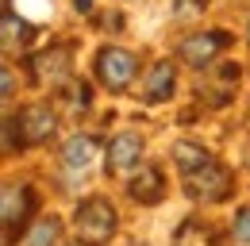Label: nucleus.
I'll return each mask as SVG.
<instances>
[{
    "instance_id": "6",
    "label": "nucleus",
    "mask_w": 250,
    "mask_h": 246,
    "mask_svg": "<svg viewBox=\"0 0 250 246\" xmlns=\"http://www.w3.org/2000/svg\"><path fill=\"white\" fill-rule=\"evenodd\" d=\"M227 42H231V35H227V31H204V35H188L185 42H181V50H177V54H181V62H185V65L204 69V65L216 58Z\"/></svg>"
},
{
    "instance_id": "20",
    "label": "nucleus",
    "mask_w": 250,
    "mask_h": 246,
    "mask_svg": "<svg viewBox=\"0 0 250 246\" xmlns=\"http://www.w3.org/2000/svg\"><path fill=\"white\" fill-rule=\"evenodd\" d=\"M73 246H81V243H73Z\"/></svg>"
},
{
    "instance_id": "2",
    "label": "nucleus",
    "mask_w": 250,
    "mask_h": 246,
    "mask_svg": "<svg viewBox=\"0 0 250 246\" xmlns=\"http://www.w3.org/2000/svg\"><path fill=\"white\" fill-rule=\"evenodd\" d=\"M181 177H185V192L192 196V200H204V204H219V200H227L231 188H235L231 169L219 165L216 158H208L204 165L188 169V173H181Z\"/></svg>"
},
{
    "instance_id": "9",
    "label": "nucleus",
    "mask_w": 250,
    "mask_h": 246,
    "mask_svg": "<svg viewBox=\"0 0 250 246\" xmlns=\"http://www.w3.org/2000/svg\"><path fill=\"white\" fill-rule=\"evenodd\" d=\"M177 89V65L173 62H158L150 65V73H146V100L150 104H162V100H169Z\"/></svg>"
},
{
    "instance_id": "5",
    "label": "nucleus",
    "mask_w": 250,
    "mask_h": 246,
    "mask_svg": "<svg viewBox=\"0 0 250 246\" xmlns=\"http://www.w3.org/2000/svg\"><path fill=\"white\" fill-rule=\"evenodd\" d=\"M69 58H73V50L69 46H50V50H39L27 65H31V81L35 85H58L65 73H69Z\"/></svg>"
},
{
    "instance_id": "19",
    "label": "nucleus",
    "mask_w": 250,
    "mask_h": 246,
    "mask_svg": "<svg viewBox=\"0 0 250 246\" xmlns=\"http://www.w3.org/2000/svg\"><path fill=\"white\" fill-rule=\"evenodd\" d=\"M247 42H250V23H247Z\"/></svg>"
},
{
    "instance_id": "3",
    "label": "nucleus",
    "mask_w": 250,
    "mask_h": 246,
    "mask_svg": "<svg viewBox=\"0 0 250 246\" xmlns=\"http://www.w3.org/2000/svg\"><path fill=\"white\" fill-rule=\"evenodd\" d=\"M93 69H96V81L108 92H124L135 81V73H139V58L131 50H124V46H100Z\"/></svg>"
},
{
    "instance_id": "1",
    "label": "nucleus",
    "mask_w": 250,
    "mask_h": 246,
    "mask_svg": "<svg viewBox=\"0 0 250 246\" xmlns=\"http://www.w3.org/2000/svg\"><path fill=\"white\" fill-rule=\"evenodd\" d=\"M116 223H120V215H116V208H112L104 196L81 200V204H77V215H73V227H77V235H81L85 246H104L116 235Z\"/></svg>"
},
{
    "instance_id": "18",
    "label": "nucleus",
    "mask_w": 250,
    "mask_h": 246,
    "mask_svg": "<svg viewBox=\"0 0 250 246\" xmlns=\"http://www.w3.org/2000/svg\"><path fill=\"white\" fill-rule=\"evenodd\" d=\"M12 92H16V81H12V69L4 65V100H12Z\"/></svg>"
},
{
    "instance_id": "11",
    "label": "nucleus",
    "mask_w": 250,
    "mask_h": 246,
    "mask_svg": "<svg viewBox=\"0 0 250 246\" xmlns=\"http://www.w3.org/2000/svg\"><path fill=\"white\" fill-rule=\"evenodd\" d=\"M62 158H65L69 169H89L93 158H96V139L93 135H73V139L62 146Z\"/></svg>"
},
{
    "instance_id": "13",
    "label": "nucleus",
    "mask_w": 250,
    "mask_h": 246,
    "mask_svg": "<svg viewBox=\"0 0 250 246\" xmlns=\"http://www.w3.org/2000/svg\"><path fill=\"white\" fill-rule=\"evenodd\" d=\"M212 154L204 150V146H196V143H177L173 146V162H177V169L188 173V169H196V165H204Z\"/></svg>"
},
{
    "instance_id": "10",
    "label": "nucleus",
    "mask_w": 250,
    "mask_h": 246,
    "mask_svg": "<svg viewBox=\"0 0 250 246\" xmlns=\"http://www.w3.org/2000/svg\"><path fill=\"white\" fill-rule=\"evenodd\" d=\"M35 39V27L27 20H20L12 8H4V50L8 54H16V50H23V46H31Z\"/></svg>"
},
{
    "instance_id": "8",
    "label": "nucleus",
    "mask_w": 250,
    "mask_h": 246,
    "mask_svg": "<svg viewBox=\"0 0 250 246\" xmlns=\"http://www.w3.org/2000/svg\"><path fill=\"white\" fill-rule=\"evenodd\" d=\"M143 162V139L139 135H116L108 143V173H131Z\"/></svg>"
},
{
    "instance_id": "15",
    "label": "nucleus",
    "mask_w": 250,
    "mask_h": 246,
    "mask_svg": "<svg viewBox=\"0 0 250 246\" xmlns=\"http://www.w3.org/2000/svg\"><path fill=\"white\" fill-rule=\"evenodd\" d=\"M20 146H27L23 127H20V116H4V154H16Z\"/></svg>"
},
{
    "instance_id": "17",
    "label": "nucleus",
    "mask_w": 250,
    "mask_h": 246,
    "mask_svg": "<svg viewBox=\"0 0 250 246\" xmlns=\"http://www.w3.org/2000/svg\"><path fill=\"white\" fill-rule=\"evenodd\" d=\"M231 231H235V239H243V243H250V204H247V208H239V212H235V223H231Z\"/></svg>"
},
{
    "instance_id": "16",
    "label": "nucleus",
    "mask_w": 250,
    "mask_h": 246,
    "mask_svg": "<svg viewBox=\"0 0 250 246\" xmlns=\"http://www.w3.org/2000/svg\"><path fill=\"white\" fill-rule=\"evenodd\" d=\"M89 100H93V89L85 81H73L69 85V108H89Z\"/></svg>"
},
{
    "instance_id": "12",
    "label": "nucleus",
    "mask_w": 250,
    "mask_h": 246,
    "mask_svg": "<svg viewBox=\"0 0 250 246\" xmlns=\"http://www.w3.org/2000/svg\"><path fill=\"white\" fill-rule=\"evenodd\" d=\"M162 188H166L162 173H158L154 165H146V169H143V177H135V181H131V196H135L139 204H158V200H162Z\"/></svg>"
},
{
    "instance_id": "14",
    "label": "nucleus",
    "mask_w": 250,
    "mask_h": 246,
    "mask_svg": "<svg viewBox=\"0 0 250 246\" xmlns=\"http://www.w3.org/2000/svg\"><path fill=\"white\" fill-rule=\"evenodd\" d=\"M58 235H62V223L50 215V219H39V227L31 231V239H27V246H54L58 243Z\"/></svg>"
},
{
    "instance_id": "4",
    "label": "nucleus",
    "mask_w": 250,
    "mask_h": 246,
    "mask_svg": "<svg viewBox=\"0 0 250 246\" xmlns=\"http://www.w3.org/2000/svg\"><path fill=\"white\" fill-rule=\"evenodd\" d=\"M35 215V192L27 184H4V246H16V239L27 231Z\"/></svg>"
},
{
    "instance_id": "7",
    "label": "nucleus",
    "mask_w": 250,
    "mask_h": 246,
    "mask_svg": "<svg viewBox=\"0 0 250 246\" xmlns=\"http://www.w3.org/2000/svg\"><path fill=\"white\" fill-rule=\"evenodd\" d=\"M20 127H23L27 146H39V143H50V139H54L58 120H54L50 104H27V108L20 112Z\"/></svg>"
}]
</instances>
